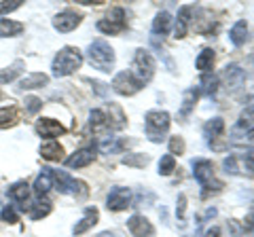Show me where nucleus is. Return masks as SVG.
Instances as JSON below:
<instances>
[{"label":"nucleus","mask_w":254,"mask_h":237,"mask_svg":"<svg viewBox=\"0 0 254 237\" xmlns=\"http://www.w3.org/2000/svg\"><path fill=\"white\" fill-rule=\"evenodd\" d=\"M17 123V113L15 108H0V127H6V125Z\"/></svg>","instance_id":"35"},{"label":"nucleus","mask_w":254,"mask_h":237,"mask_svg":"<svg viewBox=\"0 0 254 237\" xmlns=\"http://www.w3.org/2000/svg\"><path fill=\"white\" fill-rule=\"evenodd\" d=\"M229 41H231L235 47H242L246 41H248V21L237 19L231 26V30H229Z\"/></svg>","instance_id":"16"},{"label":"nucleus","mask_w":254,"mask_h":237,"mask_svg":"<svg viewBox=\"0 0 254 237\" xmlns=\"http://www.w3.org/2000/svg\"><path fill=\"white\" fill-rule=\"evenodd\" d=\"M222 131H225V121H222V117H214L203 125V136L208 138L210 144L222 136Z\"/></svg>","instance_id":"19"},{"label":"nucleus","mask_w":254,"mask_h":237,"mask_svg":"<svg viewBox=\"0 0 254 237\" xmlns=\"http://www.w3.org/2000/svg\"><path fill=\"white\" fill-rule=\"evenodd\" d=\"M246 140H248V142H252V144H254V129L246 131Z\"/></svg>","instance_id":"45"},{"label":"nucleus","mask_w":254,"mask_h":237,"mask_svg":"<svg viewBox=\"0 0 254 237\" xmlns=\"http://www.w3.org/2000/svg\"><path fill=\"white\" fill-rule=\"evenodd\" d=\"M214 59H216V53H214V49H210V47H205V49H201V53L197 55L195 66H197V70H199V72L208 74L210 70L214 68Z\"/></svg>","instance_id":"20"},{"label":"nucleus","mask_w":254,"mask_h":237,"mask_svg":"<svg viewBox=\"0 0 254 237\" xmlns=\"http://www.w3.org/2000/svg\"><path fill=\"white\" fill-rule=\"evenodd\" d=\"M172 15L168 11H159L155 15V19H153V34L155 36H165V34H170V30H172Z\"/></svg>","instance_id":"17"},{"label":"nucleus","mask_w":254,"mask_h":237,"mask_svg":"<svg viewBox=\"0 0 254 237\" xmlns=\"http://www.w3.org/2000/svg\"><path fill=\"white\" fill-rule=\"evenodd\" d=\"M23 70H26V61H21V59L13 61L9 68L0 70V83H11V81H15V78H17L23 72Z\"/></svg>","instance_id":"27"},{"label":"nucleus","mask_w":254,"mask_h":237,"mask_svg":"<svg viewBox=\"0 0 254 237\" xmlns=\"http://www.w3.org/2000/svg\"><path fill=\"white\" fill-rule=\"evenodd\" d=\"M98 220H100V212H98V208H93V205H89V208H85L83 218L74 225L72 233H74V235H83V233H87L89 229H93L95 225H98Z\"/></svg>","instance_id":"13"},{"label":"nucleus","mask_w":254,"mask_h":237,"mask_svg":"<svg viewBox=\"0 0 254 237\" xmlns=\"http://www.w3.org/2000/svg\"><path fill=\"white\" fill-rule=\"evenodd\" d=\"M222 168H225L227 174H231V176H237V174H240V168H237V157H235V155L225 157V161H222Z\"/></svg>","instance_id":"37"},{"label":"nucleus","mask_w":254,"mask_h":237,"mask_svg":"<svg viewBox=\"0 0 254 237\" xmlns=\"http://www.w3.org/2000/svg\"><path fill=\"white\" fill-rule=\"evenodd\" d=\"M21 6V0H13V2H0V15L2 13H11L15 9H19Z\"/></svg>","instance_id":"42"},{"label":"nucleus","mask_w":254,"mask_h":237,"mask_svg":"<svg viewBox=\"0 0 254 237\" xmlns=\"http://www.w3.org/2000/svg\"><path fill=\"white\" fill-rule=\"evenodd\" d=\"M170 113H165V110H148L144 115V131H146V138L150 142H163L165 136H168L170 131Z\"/></svg>","instance_id":"3"},{"label":"nucleus","mask_w":254,"mask_h":237,"mask_svg":"<svg viewBox=\"0 0 254 237\" xmlns=\"http://www.w3.org/2000/svg\"><path fill=\"white\" fill-rule=\"evenodd\" d=\"M49 83V76L43 72H32L28 76H23L19 81V89H38V87H45Z\"/></svg>","instance_id":"23"},{"label":"nucleus","mask_w":254,"mask_h":237,"mask_svg":"<svg viewBox=\"0 0 254 237\" xmlns=\"http://www.w3.org/2000/svg\"><path fill=\"white\" fill-rule=\"evenodd\" d=\"M41 108H43V100H38V98H34V96L26 98V113H30V115H36Z\"/></svg>","instance_id":"38"},{"label":"nucleus","mask_w":254,"mask_h":237,"mask_svg":"<svg viewBox=\"0 0 254 237\" xmlns=\"http://www.w3.org/2000/svg\"><path fill=\"white\" fill-rule=\"evenodd\" d=\"M51 178H53V184L58 186V191L60 193H64V195H72V193H76V186H81L83 182L81 180H74L70 174H66V172H55V170H51Z\"/></svg>","instance_id":"11"},{"label":"nucleus","mask_w":254,"mask_h":237,"mask_svg":"<svg viewBox=\"0 0 254 237\" xmlns=\"http://www.w3.org/2000/svg\"><path fill=\"white\" fill-rule=\"evenodd\" d=\"M23 210H28V216L32 220H41V218H45L51 212V203L47 201L45 197H36V199L32 201L30 205H23Z\"/></svg>","instance_id":"15"},{"label":"nucleus","mask_w":254,"mask_h":237,"mask_svg":"<svg viewBox=\"0 0 254 237\" xmlns=\"http://www.w3.org/2000/svg\"><path fill=\"white\" fill-rule=\"evenodd\" d=\"M125 28H127V21H125V11L121 9V6H117V9L110 11L106 19L98 21V30L102 34H108V36L121 34Z\"/></svg>","instance_id":"6"},{"label":"nucleus","mask_w":254,"mask_h":237,"mask_svg":"<svg viewBox=\"0 0 254 237\" xmlns=\"http://www.w3.org/2000/svg\"><path fill=\"white\" fill-rule=\"evenodd\" d=\"M81 19H83L81 13L66 9V11H62V13H58V15L53 17V28L58 30V32L66 34V32H72V30L78 26V23H81Z\"/></svg>","instance_id":"9"},{"label":"nucleus","mask_w":254,"mask_h":237,"mask_svg":"<svg viewBox=\"0 0 254 237\" xmlns=\"http://www.w3.org/2000/svg\"><path fill=\"white\" fill-rule=\"evenodd\" d=\"M203 237H220V229H218V227H210L208 231H205Z\"/></svg>","instance_id":"44"},{"label":"nucleus","mask_w":254,"mask_h":237,"mask_svg":"<svg viewBox=\"0 0 254 237\" xmlns=\"http://www.w3.org/2000/svg\"><path fill=\"white\" fill-rule=\"evenodd\" d=\"M193 176L203 188H210L212 184L222 188V182L214 180V163L210 159H195L193 161Z\"/></svg>","instance_id":"7"},{"label":"nucleus","mask_w":254,"mask_h":237,"mask_svg":"<svg viewBox=\"0 0 254 237\" xmlns=\"http://www.w3.org/2000/svg\"><path fill=\"white\" fill-rule=\"evenodd\" d=\"M36 133L43 138H58L62 133H66V127H64L60 121H55V118H38Z\"/></svg>","instance_id":"12"},{"label":"nucleus","mask_w":254,"mask_h":237,"mask_svg":"<svg viewBox=\"0 0 254 237\" xmlns=\"http://www.w3.org/2000/svg\"><path fill=\"white\" fill-rule=\"evenodd\" d=\"M6 195H9L13 201H17V203H26L30 199V184L26 182V180H19V182H15V184L9 186Z\"/></svg>","instance_id":"21"},{"label":"nucleus","mask_w":254,"mask_h":237,"mask_svg":"<svg viewBox=\"0 0 254 237\" xmlns=\"http://www.w3.org/2000/svg\"><path fill=\"white\" fill-rule=\"evenodd\" d=\"M190 13H193V6H180L178 11V19H176V30H174V36L176 38H185L190 26Z\"/></svg>","instance_id":"18"},{"label":"nucleus","mask_w":254,"mask_h":237,"mask_svg":"<svg viewBox=\"0 0 254 237\" xmlns=\"http://www.w3.org/2000/svg\"><path fill=\"white\" fill-rule=\"evenodd\" d=\"M157 70V61L153 58V53L148 49H138L136 55H133V66H131V74L138 78L142 85H146L153 81Z\"/></svg>","instance_id":"4"},{"label":"nucleus","mask_w":254,"mask_h":237,"mask_svg":"<svg viewBox=\"0 0 254 237\" xmlns=\"http://www.w3.org/2000/svg\"><path fill=\"white\" fill-rule=\"evenodd\" d=\"M89 127L93 131H102V129L108 127V115L104 113V110H100V108L91 110L89 113Z\"/></svg>","instance_id":"29"},{"label":"nucleus","mask_w":254,"mask_h":237,"mask_svg":"<svg viewBox=\"0 0 254 237\" xmlns=\"http://www.w3.org/2000/svg\"><path fill=\"white\" fill-rule=\"evenodd\" d=\"M185 214H187V195L180 193L178 195V201H176V216L180 220H185Z\"/></svg>","instance_id":"40"},{"label":"nucleus","mask_w":254,"mask_h":237,"mask_svg":"<svg viewBox=\"0 0 254 237\" xmlns=\"http://www.w3.org/2000/svg\"><path fill=\"white\" fill-rule=\"evenodd\" d=\"M127 229H129V233L133 237H155L153 223L142 214H133L129 220H127Z\"/></svg>","instance_id":"10"},{"label":"nucleus","mask_w":254,"mask_h":237,"mask_svg":"<svg viewBox=\"0 0 254 237\" xmlns=\"http://www.w3.org/2000/svg\"><path fill=\"white\" fill-rule=\"evenodd\" d=\"M83 64V53L76 49V47H64V49L58 51V55L53 58V76L62 78V76H70L72 72H76Z\"/></svg>","instance_id":"1"},{"label":"nucleus","mask_w":254,"mask_h":237,"mask_svg":"<svg viewBox=\"0 0 254 237\" xmlns=\"http://www.w3.org/2000/svg\"><path fill=\"white\" fill-rule=\"evenodd\" d=\"M218 76H208V74H203V81H201V85H203V93L205 96H214V93L218 91Z\"/></svg>","instance_id":"36"},{"label":"nucleus","mask_w":254,"mask_h":237,"mask_svg":"<svg viewBox=\"0 0 254 237\" xmlns=\"http://www.w3.org/2000/svg\"><path fill=\"white\" fill-rule=\"evenodd\" d=\"M176 170V159L168 153V155H163L161 159H159V174L161 176H170V174Z\"/></svg>","instance_id":"33"},{"label":"nucleus","mask_w":254,"mask_h":237,"mask_svg":"<svg viewBox=\"0 0 254 237\" xmlns=\"http://www.w3.org/2000/svg\"><path fill=\"white\" fill-rule=\"evenodd\" d=\"M220 78L227 85H240L244 81V70L237 66V64H229V66H225V70H222Z\"/></svg>","instance_id":"26"},{"label":"nucleus","mask_w":254,"mask_h":237,"mask_svg":"<svg viewBox=\"0 0 254 237\" xmlns=\"http://www.w3.org/2000/svg\"><path fill=\"white\" fill-rule=\"evenodd\" d=\"M237 129H246V131L254 129V106H246L242 110L240 123H237Z\"/></svg>","instance_id":"30"},{"label":"nucleus","mask_w":254,"mask_h":237,"mask_svg":"<svg viewBox=\"0 0 254 237\" xmlns=\"http://www.w3.org/2000/svg\"><path fill=\"white\" fill-rule=\"evenodd\" d=\"M53 186V178H51V170L45 168L43 174H38L36 182H34V193L36 197H45L47 193H49V188Z\"/></svg>","instance_id":"24"},{"label":"nucleus","mask_w":254,"mask_h":237,"mask_svg":"<svg viewBox=\"0 0 254 237\" xmlns=\"http://www.w3.org/2000/svg\"><path fill=\"white\" fill-rule=\"evenodd\" d=\"M113 89L119 93V96H136V93L142 89V85L136 76L131 74V70H123V72H117L113 78Z\"/></svg>","instance_id":"5"},{"label":"nucleus","mask_w":254,"mask_h":237,"mask_svg":"<svg viewBox=\"0 0 254 237\" xmlns=\"http://www.w3.org/2000/svg\"><path fill=\"white\" fill-rule=\"evenodd\" d=\"M168 146H170V155H185L187 151V144H185V138H180V136H172L168 140Z\"/></svg>","instance_id":"34"},{"label":"nucleus","mask_w":254,"mask_h":237,"mask_svg":"<svg viewBox=\"0 0 254 237\" xmlns=\"http://www.w3.org/2000/svg\"><path fill=\"white\" fill-rule=\"evenodd\" d=\"M91 85H93V89H95V93H98V96H102V98H104L106 93H108V87H106L104 83H100V81H93Z\"/></svg>","instance_id":"43"},{"label":"nucleus","mask_w":254,"mask_h":237,"mask_svg":"<svg viewBox=\"0 0 254 237\" xmlns=\"http://www.w3.org/2000/svg\"><path fill=\"white\" fill-rule=\"evenodd\" d=\"M121 161H123V165H131V168H146L150 159L142 153H131V155H125Z\"/></svg>","instance_id":"31"},{"label":"nucleus","mask_w":254,"mask_h":237,"mask_svg":"<svg viewBox=\"0 0 254 237\" xmlns=\"http://www.w3.org/2000/svg\"><path fill=\"white\" fill-rule=\"evenodd\" d=\"M23 32V23L13 21V19H0V38L17 36Z\"/></svg>","instance_id":"28"},{"label":"nucleus","mask_w":254,"mask_h":237,"mask_svg":"<svg viewBox=\"0 0 254 237\" xmlns=\"http://www.w3.org/2000/svg\"><path fill=\"white\" fill-rule=\"evenodd\" d=\"M131 203V191L127 186H115L110 188V193L106 197V208L110 212H121L127 210Z\"/></svg>","instance_id":"8"},{"label":"nucleus","mask_w":254,"mask_h":237,"mask_svg":"<svg viewBox=\"0 0 254 237\" xmlns=\"http://www.w3.org/2000/svg\"><path fill=\"white\" fill-rule=\"evenodd\" d=\"M93 159H95V148L89 146V148H81V151H76L72 157H68L66 165L68 168H87L89 163H93Z\"/></svg>","instance_id":"14"},{"label":"nucleus","mask_w":254,"mask_h":237,"mask_svg":"<svg viewBox=\"0 0 254 237\" xmlns=\"http://www.w3.org/2000/svg\"><path fill=\"white\" fill-rule=\"evenodd\" d=\"M41 157L47 159V161H60L64 157V148H62L60 142L49 140V142H45V144L41 146Z\"/></svg>","instance_id":"22"},{"label":"nucleus","mask_w":254,"mask_h":237,"mask_svg":"<svg viewBox=\"0 0 254 237\" xmlns=\"http://www.w3.org/2000/svg\"><path fill=\"white\" fill-rule=\"evenodd\" d=\"M242 163H244V168L248 170L250 174H254V148H250V151H246L244 155H242V159H240Z\"/></svg>","instance_id":"39"},{"label":"nucleus","mask_w":254,"mask_h":237,"mask_svg":"<svg viewBox=\"0 0 254 237\" xmlns=\"http://www.w3.org/2000/svg\"><path fill=\"white\" fill-rule=\"evenodd\" d=\"M87 59H89V64L100 70V72H113L115 70V49L110 47L106 41H93L89 47H87Z\"/></svg>","instance_id":"2"},{"label":"nucleus","mask_w":254,"mask_h":237,"mask_svg":"<svg viewBox=\"0 0 254 237\" xmlns=\"http://www.w3.org/2000/svg\"><path fill=\"white\" fill-rule=\"evenodd\" d=\"M197 98H199V89H195V87H190V89L185 91V96H182V106H180V117L182 118L190 115V110H193L195 104H197Z\"/></svg>","instance_id":"25"},{"label":"nucleus","mask_w":254,"mask_h":237,"mask_svg":"<svg viewBox=\"0 0 254 237\" xmlns=\"http://www.w3.org/2000/svg\"><path fill=\"white\" fill-rule=\"evenodd\" d=\"M0 216H2L4 223H11V225L17 223V212H15L13 205H4V210H2V214Z\"/></svg>","instance_id":"41"},{"label":"nucleus","mask_w":254,"mask_h":237,"mask_svg":"<svg viewBox=\"0 0 254 237\" xmlns=\"http://www.w3.org/2000/svg\"><path fill=\"white\" fill-rule=\"evenodd\" d=\"M125 144H129V142H119L117 138H106L104 142L100 144V151L102 153H119V151H123Z\"/></svg>","instance_id":"32"}]
</instances>
